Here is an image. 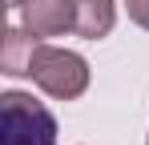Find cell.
<instances>
[{"instance_id": "obj_1", "label": "cell", "mask_w": 149, "mask_h": 145, "mask_svg": "<svg viewBox=\"0 0 149 145\" xmlns=\"http://www.w3.org/2000/svg\"><path fill=\"white\" fill-rule=\"evenodd\" d=\"M28 77L36 81V89H45L56 101H73L89 89V65L81 52H69V48L56 45H36V56H32V69Z\"/></svg>"}, {"instance_id": "obj_2", "label": "cell", "mask_w": 149, "mask_h": 145, "mask_svg": "<svg viewBox=\"0 0 149 145\" xmlns=\"http://www.w3.org/2000/svg\"><path fill=\"white\" fill-rule=\"evenodd\" d=\"M4 117H0V145H56V121L52 113L32 101L20 89H8L4 93Z\"/></svg>"}, {"instance_id": "obj_3", "label": "cell", "mask_w": 149, "mask_h": 145, "mask_svg": "<svg viewBox=\"0 0 149 145\" xmlns=\"http://www.w3.org/2000/svg\"><path fill=\"white\" fill-rule=\"evenodd\" d=\"M12 8L20 12V24L40 40L77 32V4L73 0H16Z\"/></svg>"}, {"instance_id": "obj_4", "label": "cell", "mask_w": 149, "mask_h": 145, "mask_svg": "<svg viewBox=\"0 0 149 145\" xmlns=\"http://www.w3.org/2000/svg\"><path fill=\"white\" fill-rule=\"evenodd\" d=\"M36 45H40V36H32L24 24H12V28L4 32L0 69L8 72V77H28V69H32V56H36Z\"/></svg>"}, {"instance_id": "obj_5", "label": "cell", "mask_w": 149, "mask_h": 145, "mask_svg": "<svg viewBox=\"0 0 149 145\" xmlns=\"http://www.w3.org/2000/svg\"><path fill=\"white\" fill-rule=\"evenodd\" d=\"M73 4H77V32H81L85 40L109 36V28H113V20H117L113 0H73Z\"/></svg>"}, {"instance_id": "obj_6", "label": "cell", "mask_w": 149, "mask_h": 145, "mask_svg": "<svg viewBox=\"0 0 149 145\" xmlns=\"http://www.w3.org/2000/svg\"><path fill=\"white\" fill-rule=\"evenodd\" d=\"M125 8H129V16L141 28H149V0H125Z\"/></svg>"}]
</instances>
